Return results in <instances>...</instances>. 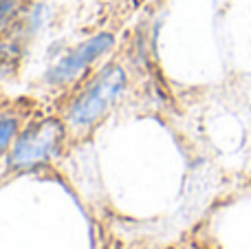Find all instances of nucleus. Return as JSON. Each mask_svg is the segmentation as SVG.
Returning a JSON list of instances; mask_svg holds the SVG:
<instances>
[{
	"label": "nucleus",
	"instance_id": "nucleus-1",
	"mask_svg": "<svg viewBox=\"0 0 251 249\" xmlns=\"http://www.w3.org/2000/svg\"><path fill=\"white\" fill-rule=\"evenodd\" d=\"M126 86V75L119 66H110L106 69L82 95L75 100L73 108L69 113V119L73 126H91L95 124L110 106L115 104L119 95H122Z\"/></svg>",
	"mask_w": 251,
	"mask_h": 249
},
{
	"label": "nucleus",
	"instance_id": "nucleus-2",
	"mask_svg": "<svg viewBox=\"0 0 251 249\" xmlns=\"http://www.w3.org/2000/svg\"><path fill=\"white\" fill-rule=\"evenodd\" d=\"M60 137H62V126L55 119H44V122L35 124L33 128H29L18 139L16 148H13L11 163L16 168H26L44 161V159H49L55 152Z\"/></svg>",
	"mask_w": 251,
	"mask_h": 249
},
{
	"label": "nucleus",
	"instance_id": "nucleus-3",
	"mask_svg": "<svg viewBox=\"0 0 251 249\" xmlns=\"http://www.w3.org/2000/svg\"><path fill=\"white\" fill-rule=\"evenodd\" d=\"M110 47H113V35H108V33L95 35V38L88 40L86 44H82V47H77L73 53H69L62 62H57L51 69V73H49V79L60 84V82H66V79L75 77L79 71H84L95 57H100L101 53L108 51Z\"/></svg>",
	"mask_w": 251,
	"mask_h": 249
},
{
	"label": "nucleus",
	"instance_id": "nucleus-4",
	"mask_svg": "<svg viewBox=\"0 0 251 249\" xmlns=\"http://www.w3.org/2000/svg\"><path fill=\"white\" fill-rule=\"evenodd\" d=\"M13 132H16V122L11 117H0V154L9 146Z\"/></svg>",
	"mask_w": 251,
	"mask_h": 249
},
{
	"label": "nucleus",
	"instance_id": "nucleus-5",
	"mask_svg": "<svg viewBox=\"0 0 251 249\" xmlns=\"http://www.w3.org/2000/svg\"><path fill=\"white\" fill-rule=\"evenodd\" d=\"M18 7V0H0V29L7 25V20L13 16Z\"/></svg>",
	"mask_w": 251,
	"mask_h": 249
}]
</instances>
